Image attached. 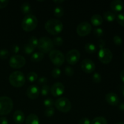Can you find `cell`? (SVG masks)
Returning <instances> with one entry per match:
<instances>
[{
    "instance_id": "cell-29",
    "label": "cell",
    "mask_w": 124,
    "mask_h": 124,
    "mask_svg": "<svg viewBox=\"0 0 124 124\" xmlns=\"http://www.w3.org/2000/svg\"><path fill=\"white\" fill-rule=\"evenodd\" d=\"M50 91V88L49 86L47 85H44L42 87V88H41L40 93H41L42 96H47L49 94Z\"/></svg>"
},
{
    "instance_id": "cell-6",
    "label": "cell",
    "mask_w": 124,
    "mask_h": 124,
    "mask_svg": "<svg viewBox=\"0 0 124 124\" xmlns=\"http://www.w3.org/2000/svg\"><path fill=\"white\" fill-rule=\"evenodd\" d=\"M56 108L58 111L62 113H68L71 109V103L68 98L65 97L59 98L54 103Z\"/></svg>"
},
{
    "instance_id": "cell-13",
    "label": "cell",
    "mask_w": 124,
    "mask_h": 124,
    "mask_svg": "<svg viewBox=\"0 0 124 124\" xmlns=\"http://www.w3.org/2000/svg\"><path fill=\"white\" fill-rule=\"evenodd\" d=\"M65 87L61 82H55L50 88L51 94L54 97H59L64 93Z\"/></svg>"
},
{
    "instance_id": "cell-47",
    "label": "cell",
    "mask_w": 124,
    "mask_h": 124,
    "mask_svg": "<svg viewBox=\"0 0 124 124\" xmlns=\"http://www.w3.org/2000/svg\"><path fill=\"white\" fill-rule=\"evenodd\" d=\"M53 2H55V3H56L57 4H61V3H62V2H64V0H54V1H53Z\"/></svg>"
},
{
    "instance_id": "cell-32",
    "label": "cell",
    "mask_w": 124,
    "mask_h": 124,
    "mask_svg": "<svg viewBox=\"0 0 124 124\" xmlns=\"http://www.w3.org/2000/svg\"><path fill=\"white\" fill-rule=\"evenodd\" d=\"M92 80L94 83H100L102 81V76L98 72H96L92 76Z\"/></svg>"
},
{
    "instance_id": "cell-17",
    "label": "cell",
    "mask_w": 124,
    "mask_h": 124,
    "mask_svg": "<svg viewBox=\"0 0 124 124\" xmlns=\"http://www.w3.org/2000/svg\"><path fill=\"white\" fill-rule=\"evenodd\" d=\"M124 2L121 0H114L110 4V7L114 12H119L122 11L124 8Z\"/></svg>"
},
{
    "instance_id": "cell-39",
    "label": "cell",
    "mask_w": 124,
    "mask_h": 124,
    "mask_svg": "<svg viewBox=\"0 0 124 124\" xmlns=\"http://www.w3.org/2000/svg\"><path fill=\"white\" fill-rule=\"evenodd\" d=\"M113 42L116 46H121L122 44V40L121 36L115 35L113 37Z\"/></svg>"
},
{
    "instance_id": "cell-20",
    "label": "cell",
    "mask_w": 124,
    "mask_h": 124,
    "mask_svg": "<svg viewBox=\"0 0 124 124\" xmlns=\"http://www.w3.org/2000/svg\"><path fill=\"white\" fill-rule=\"evenodd\" d=\"M104 19L108 22H112L116 18V14L110 11H106L104 13Z\"/></svg>"
},
{
    "instance_id": "cell-50",
    "label": "cell",
    "mask_w": 124,
    "mask_h": 124,
    "mask_svg": "<svg viewBox=\"0 0 124 124\" xmlns=\"http://www.w3.org/2000/svg\"><path fill=\"white\" fill-rule=\"evenodd\" d=\"M124 124V122H117V123H116V124Z\"/></svg>"
},
{
    "instance_id": "cell-21",
    "label": "cell",
    "mask_w": 124,
    "mask_h": 124,
    "mask_svg": "<svg viewBox=\"0 0 124 124\" xmlns=\"http://www.w3.org/2000/svg\"><path fill=\"white\" fill-rule=\"evenodd\" d=\"M84 48L86 52H87L89 54L94 53L96 51V46L94 44L91 43V42H88V43L86 44L84 46Z\"/></svg>"
},
{
    "instance_id": "cell-46",
    "label": "cell",
    "mask_w": 124,
    "mask_h": 124,
    "mask_svg": "<svg viewBox=\"0 0 124 124\" xmlns=\"http://www.w3.org/2000/svg\"><path fill=\"white\" fill-rule=\"evenodd\" d=\"M120 77H121V80H122V82L124 83V70H122L121 72V74H120Z\"/></svg>"
},
{
    "instance_id": "cell-23",
    "label": "cell",
    "mask_w": 124,
    "mask_h": 124,
    "mask_svg": "<svg viewBox=\"0 0 124 124\" xmlns=\"http://www.w3.org/2000/svg\"><path fill=\"white\" fill-rule=\"evenodd\" d=\"M21 10L22 13H23L24 14H29L30 12L31 11V6H30V4L27 2H25L22 4L21 6Z\"/></svg>"
},
{
    "instance_id": "cell-9",
    "label": "cell",
    "mask_w": 124,
    "mask_h": 124,
    "mask_svg": "<svg viewBox=\"0 0 124 124\" xmlns=\"http://www.w3.org/2000/svg\"><path fill=\"white\" fill-rule=\"evenodd\" d=\"M98 58L102 64H108L112 60L113 53L108 48H103L98 52Z\"/></svg>"
},
{
    "instance_id": "cell-28",
    "label": "cell",
    "mask_w": 124,
    "mask_h": 124,
    "mask_svg": "<svg viewBox=\"0 0 124 124\" xmlns=\"http://www.w3.org/2000/svg\"><path fill=\"white\" fill-rule=\"evenodd\" d=\"M23 50H24V52H25V54H30L35 51V48L33 47L32 46H30V45H29V44H26L24 46Z\"/></svg>"
},
{
    "instance_id": "cell-11",
    "label": "cell",
    "mask_w": 124,
    "mask_h": 124,
    "mask_svg": "<svg viewBox=\"0 0 124 124\" xmlns=\"http://www.w3.org/2000/svg\"><path fill=\"white\" fill-rule=\"evenodd\" d=\"M81 53L78 50L72 49L68 52L66 54L67 62L70 65H75L79 61Z\"/></svg>"
},
{
    "instance_id": "cell-33",
    "label": "cell",
    "mask_w": 124,
    "mask_h": 124,
    "mask_svg": "<svg viewBox=\"0 0 124 124\" xmlns=\"http://www.w3.org/2000/svg\"><path fill=\"white\" fill-rule=\"evenodd\" d=\"M53 44L55 45V46H61L64 43V40H63L62 38L60 37V36H56V37H54L53 38Z\"/></svg>"
},
{
    "instance_id": "cell-14",
    "label": "cell",
    "mask_w": 124,
    "mask_h": 124,
    "mask_svg": "<svg viewBox=\"0 0 124 124\" xmlns=\"http://www.w3.org/2000/svg\"><path fill=\"white\" fill-rule=\"evenodd\" d=\"M40 93L39 89L35 85H31L28 87L27 90V95L30 99H36Z\"/></svg>"
},
{
    "instance_id": "cell-27",
    "label": "cell",
    "mask_w": 124,
    "mask_h": 124,
    "mask_svg": "<svg viewBox=\"0 0 124 124\" xmlns=\"http://www.w3.org/2000/svg\"><path fill=\"white\" fill-rule=\"evenodd\" d=\"M28 44L36 48V47H38V39L36 36H31L28 41Z\"/></svg>"
},
{
    "instance_id": "cell-45",
    "label": "cell",
    "mask_w": 124,
    "mask_h": 124,
    "mask_svg": "<svg viewBox=\"0 0 124 124\" xmlns=\"http://www.w3.org/2000/svg\"><path fill=\"white\" fill-rule=\"evenodd\" d=\"M0 124H8L7 119L5 117H0Z\"/></svg>"
},
{
    "instance_id": "cell-4",
    "label": "cell",
    "mask_w": 124,
    "mask_h": 124,
    "mask_svg": "<svg viewBox=\"0 0 124 124\" xmlns=\"http://www.w3.org/2000/svg\"><path fill=\"white\" fill-rule=\"evenodd\" d=\"M13 103L9 97L0 96V115H6L9 114L13 109Z\"/></svg>"
},
{
    "instance_id": "cell-36",
    "label": "cell",
    "mask_w": 124,
    "mask_h": 124,
    "mask_svg": "<svg viewBox=\"0 0 124 124\" xmlns=\"http://www.w3.org/2000/svg\"><path fill=\"white\" fill-rule=\"evenodd\" d=\"M54 101L51 98H47V99H45L44 101V105L47 108L52 107L54 105Z\"/></svg>"
},
{
    "instance_id": "cell-42",
    "label": "cell",
    "mask_w": 124,
    "mask_h": 124,
    "mask_svg": "<svg viewBox=\"0 0 124 124\" xmlns=\"http://www.w3.org/2000/svg\"><path fill=\"white\" fill-rule=\"evenodd\" d=\"M9 1L8 0H0V8H3L8 5Z\"/></svg>"
},
{
    "instance_id": "cell-3",
    "label": "cell",
    "mask_w": 124,
    "mask_h": 124,
    "mask_svg": "<svg viewBox=\"0 0 124 124\" xmlns=\"http://www.w3.org/2000/svg\"><path fill=\"white\" fill-rule=\"evenodd\" d=\"M9 82L13 87L20 88L23 87L25 82V78L23 73L20 71L12 72L9 76Z\"/></svg>"
},
{
    "instance_id": "cell-35",
    "label": "cell",
    "mask_w": 124,
    "mask_h": 124,
    "mask_svg": "<svg viewBox=\"0 0 124 124\" xmlns=\"http://www.w3.org/2000/svg\"><path fill=\"white\" fill-rule=\"evenodd\" d=\"M116 20L120 25L124 27V12L117 15L116 16Z\"/></svg>"
},
{
    "instance_id": "cell-25",
    "label": "cell",
    "mask_w": 124,
    "mask_h": 124,
    "mask_svg": "<svg viewBox=\"0 0 124 124\" xmlns=\"http://www.w3.org/2000/svg\"><path fill=\"white\" fill-rule=\"evenodd\" d=\"M91 124H107V121L104 117L99 116L93 119L91 122Z\"/></svg>"
},
{
    "instance_id": "cell-2",
    "label": "cell",
    "mask_w": 124,
    "mask_h": 124,
    "mask_svg": "<svg viewBox=\"0 0 124 124\" xmlns=\"http://www.w3.org/2000/svg\"><path fill=\"white\" fill-rule=\"evenodd\" d=\"M38 21L37 18L32 14L26 15L23 19L21 23L22 29L25 31H31L36 29Z\"/></svg>"
},
{
    "instance_id": "cell-22",
    "label": "cell",
    "mask_w": 124,
    "mask_h": 124,
    "mask_svg": "<svg viewBox=\"0 0 124 124\" xmlns=\"http://www.w3.org/2000/svg\"><path fill=\"white\" fill-rule=\"evenodd\" d=\"M44 57V53H41V52H35V53H34L33 54L31 55V60L33 62H39L43 59Z\"/></svg>"
},
{
    "instance_id": "cell-40",
    "label": "cell",
    "mask_w": 124,
    "mask_h": 124,
    "mask_svg": "<svg viewBox=\"0 0 124 124\" xmlns=\"http://www.w3.org/2000/svg\"><path fill=\"white\" fill-rule=\"evenodd\" d=\"M48 81V79H47V78L45 77V76H42V77L39 78L38 80V83L40 85H44Z\"/></svg>"
},
{
    "instance_id": "cell-1",
    "label": "cell",
    "mask_w": 124,
    "mask_h": 124,
    "mask_svg": "<svg viewBox=\"0 0 124 124\" xmlns=\"http://www.w3.org/2000/svg\"><path fill=\"white\" fill-rule=\"evenodd\" d=\"M46 31L52 35L60 33L63 30V24L60 20L56 19H50L45 24Z\"/></svg>"
},
{
    "instance_id": "cell-15",
    "label": "cell",
    "mask_w": 124,
    "mask_h": 124,
    "mask_svg": "<svg viewBox=\"0 0 124 124\" xmlns=\"http://www.w3.org/2000/svg\"><path fill=\"white\" fill-rule=\"evenodd\" d=\"M105 100L108 104L112 106L117 105L119 102V98L118 96L113 92H110L107 93L105 95Z\"/></svg>"
},
{
    "instance_id": "cell-18",
    "label": "cell",
    "mask_w": 124,
    "mask_h": 124,
    "mask_svg": "<svg viewBox=\"0 0 124 124\" xmlns=\"http://www.w3.org/2000/svg\"><path fill=\"white\" fill-rule=\"evenodd\" d=\"M91 23L94 26H99L103 23V18L100 15H93L90 19Z\"/></svg>"
},
{
    "instance_id": "cell-44",
    "label": "cell",
    "mask_w": 124,
    "mask_h": 124,
    "mask_svg": "<svg viewBox=\"0 0 124 124\" xmlns=\"http://www.w3.org/2000/svg\"><path fill=\"white\" fill-rule=\"evenodd\" d=\"M12 52L14 53H18L19 52V47L16 44H14L12 46Z\"/></svg>"
},
{
    "instance_id": "cell-19",
    "label": "cell",
    "mask_w": 124,
    "mask_h": 124,
    "mask_svg": "<svg viewBox=\"0 0 124 124\" xmlns=\"http://www.w3.org/2000/svg\"><path fill=\"white\" fill-rule=\"evenodd\" d=\"M25 124H39V119L35 114H30L25 119Z\"/></svg>"
},
{
    "instance_id": "cell-5",
    "label": "cell",
    "mask_w": 124,
    "mask_h": 124,
    "mask_svg": "<svg viewBox=\"0 0 124 124\" xmlns=\"http://www.w3.org/2000/svg\"><path fill=\"white\" fill-rule=\"evenodd\" d=\"M54 47L53 41L50 38L44 36L38 39V48L40 52L42 53H46L50 52Z\"/></svg>"
},
{
    "instance_id": "cell-30",
    "label": "cell",
    "mask_w": 124,
    "mask_h": 124,
    "mask_svg": "<svg viewBox=\"0 0 124 124\" xmlns=\"http://www.w3.org/2000/svg\"><path fill=\"white\" fill-rule=\"evenodd\" d=\"M54 112H55V110L53 107L49 108H47L46 110H45L44 115L46 117H51L54 115Z\"/></svg>"
},
{
    "instance_id": "cell-48",
    "label": "cell",
    "mask_w": 124,
    "mask_h": 124,
    "mask_svg": "<svg viewBox=\"0 0 124 124\" xmlns=\"http://www.w3.org/2000/svg\"><path fill=\"white\" fill-rule=\"evenodd\" d=\"M119 108L122 111H124V103H122L119 105Z\"/></svg>"
},
{
    "instance_id": "cell-34",
    "label": "cell",
    "mask_w": 124,
    "mask_h": 124,
    "mask_svg": "<svg viewBox=\"0 0 124 124\" xmlns=\"http://www.w3.org/2000/svg\"><path fill=\"white\" fill-rule=\"evenodd\" d=\"M61 71L59 68L55 67L52 70V76L54 78H58L61 76Z\"/></svg>"
},
{
    "instance_id": "cell-38",
    "label": "cell",
    "mask_w": 124,
    "mask_h": 124,
    "mask_svg": "<svg viewBox=\"0 0 124 124\" xmlns=\"http://www.w3.org/2000/svg\"><path fill=\"white\" fill-rule=\"evenodd\" d=\"M64 71H65V73L67 76H71L74 75V73H75V71H74L73 69L71 68V67L70 66H67L65 68V70H64Z\"/></svg>"
},
{
    "instance_id": "cell-16",
    "label": "cell",
    "mask_w": 124,
    "mask_h": 124,
    "mask_svg": "<svg viewBox=\"0 0 124 124\" xmlns=\"http://www.w3.org/2000/svg\"><path fill=\"white\" fill-rule=\"evenodd\" d=\"M13 119L16 124H21L25 120V115L21 110H16L13 113Z\"/></svg>"
},
{
    "instance_id": "cell-41",
    "label": "cell",
    "mask_w": 124,
    "mask_h": 124,
    "mask_svg": "<svg viewBox=\"0 0 124 124\" xmlns=\"http://www.w3.org/2000/svg\"><path fill=\"white\" fill-rule=\"evenodd\" d=\"M78 124H91L90 120L87 117H84L79 120Z\"/></svg>"
},
{
    "instance_id": "cell-10",
    "label": "cell",
    "mask_w": 124,
    "mask_h": 124,
    "mask_svg": "<svg viewBox=\"0 0 124 124\" xmlns=\"http://www.w3.org/2000/svg\"><path fill=\"white\" fill-rule=\"evenodd\" d=\"M92 25L88 22H82L78 25L76 32L80 36H85L90 33L92 31Z\"/></svg>"
},
{
    "instance_id": "cell-51",
    "label": "cell",
    "mask_w": 124,
    "mask_h": 124,
    "mask_svg": "<svg viewBox=\"0 0 124 124\" xmlns=\"http://www.w3.org/2000/svg\"><path fill=\"white\" fill-rule=\"evenodd\" d=\"M123 58H124V53H123Z\"/></svg>"
},
{
    "instance_id": "cell-12",
    "label": "cell",
    "mask_w": 124,
    "mask_h": 124,
    "mask_svg": "<svg viewBox=\"0 0 124 124\" xmlns=\"http://www.w3.org/2000/svg\"><path fill=\"white\" fill-rule=\"evenodd\" d=\"M81 67L84 72L86 73H91L94 71L96 66L93 61L86 58L81 62Z\"/></svg>"
},
{
    "instance_id": "cell-49",
    "label": "cell",
    "mask_w": 124,
    "mask_h": 124,
    "mask_svg": "<svg viewBox=\"0 0 124 124\" xmlns=\"http://www.w3.org/2000/svg\"><path fill=\"white\" fill-rule=\"evenodd\" d=\"M122 94H123V96H124V86H123V87H122Z\"/></svg>"
},
{
    "instance_id": "cell-37",
    "label": "cell",
    "mask_w": 124,
    "mask_h": 124,
    "mask_svg": "<svg viewBox=\"0 0 124 124\" xmlns=\"http://www.w3.org/2000/svg\"><path fill=\"white\" fill-rule=\"evenodd\" d=\"M93 33L96 37H101L104 35V30L101 28H96L93 30Z\"/></svg>"
},
{
    "instance_id": "cell-24",
    "label": "cell",
    "mask_w": 124,
    "mask_h": 124,
    "mask_svg": "<svg viewBox=\"0 0 124 124\" xmlns=\"http://www.w3.org/2000/svg\"><path fill=\"white\" fill-rule=\"evenodd\" d=\"M54 15L55 16L56 18H61L63 15H64V10L63 7H62L61 6H58L57 7H56L54 9Z\"/></svg>"
},
{
    "instance_id": "cell-7",
    "label": "cell",
    "mask_w": 124,
    "mask_h": 124,
    "mask_svg": "<svg viewBox=\"0 0 124 124\" xmlns=\"http://www.w3.org/2000/svg\"><path fill=\"white\" fill-rule=\"evenodd\" d=\"M49 58L52 62L57 67L61 66L65 61L63 53L58 50H52L49 53Z\"/></svg>"
},
{
    "instance_id": "cell-8",
    "label": "cell",
    "mask_w": 124,
    "mask_h": 124,
    "mask_svg": "<svg viewBox=\"0 0 124 124\" xmlns=\"http://www.w3.org/2000/svg\"><path fill=\"white\" fill-rule=\"evenodd\" d=\"M26 60L25 58L21 55L16 54L10 58L9 65L12 68L15 69H19L25 65Z\"/></svg>"
},
{
    "instance_id": "cell-43",
    "label": "cell",
    "mask_w": 124,
    "mask_h": 124,
    "mask_svg": "<svg viewBox=\"0 0 124 124\" xmlns=\"http://www.w3.org/2000/svg\"><path fill=\"white\" fill-rule=\"evenodd\" d=\"M98 47H99V48H100V49H102V48H104V46H105V42L104 41V40L100 39L98 40Z\"/></svg>"
},
{
    "instance_id": "cell-31",
    "label": "cell",
    "mask_w": 124,
    "mask_h": 124,
    "mask_svg": "<svg viewBox=\"0 0 124 124\" xmlns=\"http://www.w3.org/2000/svg\"><path fill=\"white\" fill-rule=\"evenodd\" d=\"M10 53L8 50L6 49L0 50V59H6L9 57Z\"/></svg>"
},
{
    "instance_id": "cell-26",
    "label": "cell",
    "mask_w": 124,
    "mask_h": 124,
    "mask_svg": "<svg viewBox=\"0 0 124 124\" xmlns=\"http://www.w3.org/2000/svg\"><path fill=\"white\" fill-rule=\"evenodd\" d=\"M27 79L30 82H34L38 79V75L34 71H31L28 73L27 76Z\"/></svg>"
}]
</instances>
